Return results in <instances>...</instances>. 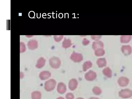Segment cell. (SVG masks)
Segmentation results:
<instances>
[{"label": "cell", "mask_w": 132, "mask_h": 99, "mask_svg": "<svg viewBox=\"0 0 132 99\" xmlns=\"http://www.w3.org/2000/svg\"><path fill=\"white\" fill-rule=\"evenodd\" d=\"M119 96L121 98L126 99L132 96V91L129 89L121 90L119 92Z\"/></svg>", "instance_id": "cell-1"}, {"label": "cell", "mask_w": 132, "mask_h": 99, "mask_svg": "<svg viewBox=\"0 0 132 99\" xmlns=\"http://www.w3.org/2000/svg\"><path fill=\"white\" fill-rule=\"evenodd\" d=\"M117 82L120 87H124L127 86L129 84V80L126 77H121L118 78Z\"/></svg>", "instance_id": "cell-2"}, {"label": "cell", "mask_w": 132, "mask_h": 99, "mask_svg": "<svg viewBox=\"0 0 132 99\" xmlns=\"http://www.w3.org/2000/svg\"><path fill=\"white\" fill-rule=\"evenodd\" d=\"M121 50L122 52L126 56L130 55L132 52V48L129 45H124L121 47Z\"/></svg>", "instance_id": "cell-3"}, {"label": "cell", "mask_w": 132, "mask_h": 99, "mask_svg": "<svg viewBox=\"0 0 132 99\" xmlns=\"http://www.w3.org/2000/svg\"><path fill=\"white\" fill-rule=\"evenodd\" d=\"M71 58L75 62H80L83 59V57L80 54L73 53L71 56Z\"/></svg>", "instance_id": "cell-4"}, {"label": "cell", "mask_w": 132, "mask_h": 99, "mask_svg": "<svg viewBox=\"0 0 132 99\" xmlns=\"http://www.w3.org/2000/svg\"><path fill=\"white\" fill-rule=\"evenodd\" d=\"M130 35H122L121 37V42L122 43H127L130 42L131 39Z\"/></svg>", "instance_id": "cell-5"}, {"label": "cell", "mask_w": 132, "mask_h": 99, "mask_svg": "<svg viewBox=\"0 0 132 99\" xmlns=\"http://www.w3.org/2000/svg\"><path fill=\"white\" fill-rule=\"evenodd\" d=\"M103 47V43L101 41H97L93 43L92 45L93 48L94 49L99 48H102Z\"/></svg>", "instance_id": "cell-6"}, {"label": "cell", "mask_w": 132, "mask_h": 99, "mask_svg": "<svg viewBox=\"0 0 132 99\" xmlns=\"http://www.w3.org/2000/svg\"><path fill=\"white\" fill-rule=\"evenodd\" d=\"M103 72L105 76L108 77L110 78L112 76V71L109 68H106L103 70Z\"/></svg>", "instance_id": "cell-7"}, {"label": "cell", "mask_w": 132, "mask_h": 99, "mask_svg": "<svg viewBox=\"0 0 132 99\" xmlns=\"http://www.w3.org/2000/svg\"><path fill=\"white\" fill-rule=\"evenodd\" d=\"M97 63L100 67H103L106 65V61L104 58H100L98 60Z\"/></svg>", "instance_id": "cell-8"}, {"label": "cell", "mask_w": 132, "mask_h": 99, "mask_svg": "<svg viewBox=\"0 0 132 99\" xmlns=\"http://www.w3.org/2000/svg\"><path fill=\"white\" fill-rule=\"evenodd\" d=\"M71 45V41L69 39L65 38L63 43V47L65 48L69 47Z\"/></svg>", "instance_id": "cell-9"}, {"label": "cell", "mask_w": 132, "mask_h": 99, "mask_svg": "<svg viewBox=\"0 0 132 99\" xmlns=\"http://www.w3.org/2000/svg\"><path fill=\"white\" fill-rule=\"evenodd\" d=\"M104 51L102 49H98L95 51L96 55L97 56H103L104 54Z\"/></svg>", "instance_id": "cell-10"}, {"label": "cell", "mask_w": 132, "mask_h": 99, "mask_svg": "<svg viewBox=\"0 0 132 99\" xmlns=\"http://www.w3.org/2000/svg\"><path fill=\"white\" fill-rule=\"evenodd\" d=\"M63 36H55V39L56 41L58 42L63 38Z\"/></svg>", "instance_id": "cell-11"}, {"label": "cell", "mask_w": 132, "mask_h": 99, "mask_svg": "<svg viewBox=\"0 0 132 99\" xmlns=\"http://www.w3.org/2000/svg\"><path fill=\"white\" fill-rule=\"evenodd\" d=\"M101 36H92L91 37L93 40H99Z\"/></svg>", "instance_id": "cell-12"}, {"label": "cell", "mask_w": 132, "mask_h": 99, "mask_svg": "<svg viewBox=\"0 0 132 99\" xmlns=\"http://www.w3.org/2000/svg\"><path fill=\"white\" fill-rule=\"evenodd\" d=\"M89 42L86 39H84L83 42V44L84 45H86L89 43Z\"/></svg>", "instance_id": "cell-13"}]
</instances>
